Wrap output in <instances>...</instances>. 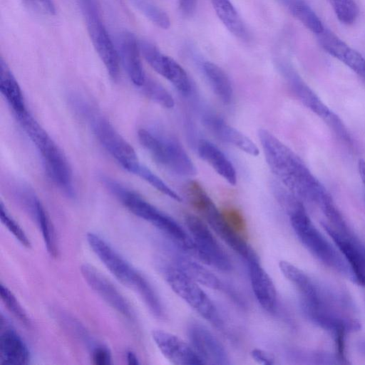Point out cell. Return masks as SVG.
Masks as SVG:
<instances>
[{
    "label": "cell",
    "instance_id": "obj_20",
    "mask_svg": "<svg viewBox=\"0 0 365 365\" xmlns=\"http://www.w3.org/2000/svg\"><path fill=\"white\" fill-rule=\"evenodd\" d=\"M206 125L220 139L253 156L259 154L257 145L245 135L227 124L221 118L209 115L204 119Z\"/></svg>",
    "mask_w": 365,
    "mask_h": 365
},
{
    "label": "cell",
    "instance_id": "obj_5",
    "mask_svg": "<svg viewBox=\"0 0 365 365\" xmlns=\"http://www.w3.org/2000/svg\"><path fill=\"white\" fill-rule=\"evenodd\" d=\"M100 179L106 188L133 215L154 225L178 247H185L190 244L191 237L172 217L113 179L105 175H102Z\"/></svg>",
    "mask_w": 365,
    "mask_h": 365
},
{
    "label": "cell",
    "instance_id": "obj_25",
    "mask_svg": "<svg viewBox=\"0 0 365 365\" xmlns=\"http://www.w3.org/2000/svg\"><path fill=\"white\" fill-rule=\"evenodd\" d=\"M218 18L235 36L244 41L250 38L244 21L230 0H210Z\"/></svg>",
    "mask_w": 365,
    "mask_h": 365
},
{
    "label": "cell",
    "instance_id": "obj_38",
    "mask_svg": "<svg viewBox=\"0 0 365 365\" xmlns=\"http://www.w3.org/2000/svg\"><path fill=\"white\" fill-rule=\"evenodd\" d=\"M196 0H180L181 10L185 14H191L195 7Z\"/></svg>",
    "mask_w": 365,
    "mask_h": 365
},
{
    "label": "cell",
    "instance_id": "obj_14",
    "mask_svg": "<svg viewBox=\"0 0 365 365\" xmlns=\"http://www.w3.org/2000/svg\"><path fill=\"white\" fill-rule=\"evenodd\" d=\"M187 335L190 344L205 364H230L224 346L205 326L191 322L187 326Z\"/></svg>",
    "mask_w": 365,
    "mask_h": 365
},
{
    "label": "cell",
    "instance_id": "obj_21",
    "mask_svg": "<svg viewBox=\"0 0 365 365\" xmlns=\"http://www.w3.org/2000/svg\"><path fill=\"white\" fill-rule=\"evenodd\" d=\"M37 224L48 255L56 258L58 256V245L53 225L43 205L34 195L24 206Z\"/></svg>",
    "mask_w": 365,
    "mask_h": 365
},
{
    "label": "cell",
    "instance_id": "obj_34",
    "mask_svg": "<svg viewBox=\"0 0 365 365\" xmlns=\"http://www.w3.org/2000/svg\"><path fill=\"white\" fill-rule=\"evenodd\" d=\"M0 217L1 222L7 227L19 242L24 247L30 248L31 244L29 238L18 222L10 215L2 202L0 205Z\"/></svg>",
    "mask_w": 365,
    "mask_h": 365
},
{
    "label": "cell",
    "instance_id": "obj_30",
    "mask_svg": "<svg viewBox=\"0 0 365 365\" xmlns=\"http://www.w3.org/2000/svg\"><path fill=\"white\" fill-rule=\"evenodd\" d=\"M133 5L158 27L168 29L170 26L168 15L149 0H131Z\"/></svg>",
    "mask_w": 365,
    "mask_h": 365
},
{
    "label": "cell",
    "instance_id": "obj_33",
    "mask_svg": "<svg viewBox=\"0 0 365 365\" xmlns=\"http://www.w3.org/2000/svg\"><path fill=\"white\" fill-rule=\"evenodd\" d=\"M339 21L346 25L354 24L359 15L354 0H329Z\"/></svg>",
    "mask_w": 365,
    "mask_h": 365
},
{
    "label": "cell",
    "instance_id": "obj_16",
    "mask_svg": "<svg viewBox=\"0 0 365 365\" xmlns=\"http://www.w3.org/2000/svg\"><path fill=\"white\" fill-rule=\"evenodd\" d=\"M29 349L21 337L1 315L0 334V364L24 365L29 363Z\"/></svg>",
    "mask_w": 365,
    "mask_h": 365
},
{
    "label": "cell",
    "instance_id": "obj_43",
    "mask_svg": "<svg viewBox=\"0 0 365 365\" xmlns=\"http://www.w3.org/2000/svg\"><path fill=\"white\" fill-rule=\"evenodd\" d=\"M26 1H34V0H26Z\"/></svg>",
    "mask_w": 365,
    "mask_h": 365
},
{
    "label": "cell",
    "instance_id": "obj_22",
    "mask_svg": "<svg viewBox=\"0 0 365 365\" xmlns=\"http://www.w3.org/2000/svg\"><path fill=\"white\" fill-rule=\"evenodd\" d=\"M200 158L230 185L237 182L235 169L227 156L212 143L200 140L197 145Z\"/></svg>",
    "mask_w": 365,
    "mask_h": 365
},
{
    "label": "cell",
    "instance_id": "obj_19",
    "mask_svg": "<svg viewBox=\"0 0 365 365\" xmlns=\"http://www.w3.org/2000/svg\"><path fill=\"white\" fill-rule=\"evenodd\" d=\"M253 293L260 306L269 313L274 312L277 292L269 275L263 269L259 259L247 262Z\"/></svg>",
    "mask_w": 365,
    "mask_h": 365
},
{
    "label": "cell",
    "instance_id": "obj_3",
    "mask_svg": "<svg viewBox=\"0 0 365 365\" xmlns=\"http://www.w3.org/2000/svg\"><path fill=\"white\" fill-rule=\"evenodd\" d=\"M14 116L39 153L53 182L66 195L73 197V173L64 153L28 110Z\"/></svg>",
    "mask_w": 365,
    "mask_h": 365
},
{
    "label": "cell",
    "instance_id": "obj_2",
    "mask_svg": "<svg viewBox=\"0 0 365 365\" xmlns=\"http://www.w3.org/2000/svg\"><path fill=\"white\" fill-rule=\"evenodd\" d=\"M86 239L93 252L109 272L138 293L153 316L163 318L164 309L160 299L146 278L98 235L88 232Z\"/></svg>",
    "mask_w": 365,
    "mask_h": 365
},
{
    "label": "cell",
    "instance_id": "obj_10",
    "mask_svg": "<svg viewBox=\"0 0 365 365\" xmlns=\"http://www.w3.org/2000/svg\"><path fill=\"white\" fill-rule=\"evenodd\" d=\"M185 221L198 250L200 260L222 271H230L231 261L207 225L193 215H187Z\"/></svg>",
    "mask_w": 365,
    "mask_h": 365
},
{
    "label": "cell",
    "instance_id": "obj_26",
    "mask_svg": "<svg viewBox=\"0 0 365 365\" xmlns=\"http://www.w3.org/2000/svg\"><path fill=\"white\" fill-rule=\"evenodd\" d=\"M175 266L196 282L215 290L223 289L220 279L200 264L185 257H178Z\"/></svg>",
    "mask_w": 365,
    "mask_h": 365
},
{
    "label": "cell",
    "instance_id": "obj_42",
    "mask_svg": "<svg viewBox=\"0 0 365 365\" xmlns=\"http://www.w3.org/2000/svg\"><path fill=\"white\" fill-rule=\"evenodd\" d=\"M357 348L361 354L365 355V339L359 341Z\"/></svg>",
    "mask_w": 365,
    "mask_h": 365
},
{
    "label": "cell",
    "instance_id": "obj_40",
    "mask_svg": "<svg viewBox=\"0 0 365 365\" xmlns=\"http://www.w3.org/2000/svg\"><path fill=\"white\" fill-rule=\"evenodd\" d=\"M358 170L361 181L365 187V160L360 159L358 162Z\"/></svg>",
    "mask_w": 365,
    "mask_h": 365
},
{
    "label": "cell",
    "instance_id": "obj_35",
    "mask_svg": "<svg viewBox=\"0 0 365 365\" xmlns=\"http://www.w3.org/2000/svg\"><path fill=\"white\" fill-rule=\"evenodd\" d=\"M225 219L229 224L238 232L240 233L245 228V220L242 215L235 208H226L222 212Z\"/></svg>",
    "mask_w": 365,
    "mask_h": 365
},
{
    "label": "cell",
    "instance_id": "obj_11",
    "mask_svg": "<svg viewBox=\"0 0 365 365\" xmlns=\"http://www.w3.org/2000/svg\"><path fill=\"white\" fill-rule=\"evenodd\" d=\"M350 267L356 283L365 286V245L353 233L346 223L339 228L322 224Z\"/></svg>",
    "mask_w": 365,
    "mask_h": 365
},
{
    "label": "cell",
    "instance_id": "obj_23",
    "mask_svg": "<svg viewBox=\"0 0 365 365\" xmlns=\"http://www.w3.org/2000/svg\"><path fill=\"white\" fill-rule=\"evenodd\" d=\"M165 142V168L180 175H192L196 168L180 142L173 137L163 136Z\"/></svg>",
    "mask_w": 365,
    "mask_h": 365
},
{
    "label": "cell",
    "instance_id": "obj_1",
    "mask_svg": "<svg viewBox=\"0 0 365 365\" xmlns=\"http://www.w3.org/2000/svg\"><path fill=\"white\" fill-rule=\"evenodd\" d=\"M258 136L271 171L294 195L322 205L330 199L302 160L266 129Z\"/></svg>",
    "mask_w": 365,
    "mask_h": 365
},
{
    "label": "cell",
    "instance_id": "obj_28",
    "mask_svg": "<svg viewBox=\"0 0 365 365\" xmlns=\"http://www.w3.org/2000/svg\"><path fill=\"white\" fill-rule=\"evenodd\" d=\"M289 78L292 89L299 101L319 116L328 120L332 113L314 91L295 74L289 73Z\"/></svg>",
    "mask_w": 365,
    "mask_h": 365
},
{
    "label": "cell",
    "instance_id": "obj_32",
    "mask_svg": "<svg viewBox=\"0 0 365 365\" xmlns=\"http://www.w3.org/2000/svg\"><path fill=\"white\" fill-rule=\"evenodd\" d=\"M1 299L8 310L25 327L31 326V319L12 292L4 284L0 286Z\"/></svg>",
    "mask_w": 365,
    "mask_h": 365
},
{
    "label": "cell",
    "instance_id": "obj_13",
    "mask_svg": "<svg viewBox=\"0 0 365 365\" xmlns=\"http://www.w3.org/2000/svg\"><path fill=\"white\" fill-rule=\"evenodd\" d=\"M81 272L88 285L111 308L120 314L133 321L132 307L118 289L96 267L89 264L81 266Z\"/></svg>",
    "mask_w": 365,
    "mask_h": 365
},
{
    "label": "cell",
    "instance_id": "obj_29",
    "mask_svg": "<svg viewBox=\"0 0 365 365\" xmlns=\"http://www.w3.org/2000/svg\"><path fill=\"white\" fill-rule=\"evenodd\" d=\"M290 13L307 29L319 35L325 29L314 10L304 0H282Z\"/></svg>",
    "mask_w": 365,
    "mask_h": 365
},
{
    "label": "cell",
    "instance_id": "obj_27",
    "mask_svg": "<svg viewBox=\"0 0 365 365\" xmlns=\"http://www.w3.org/2000/svg\"><path fill=\"white\" fill-rule=\"evenodd\" d=\"M204 73L215 95L225 104L232 99V87L226 73L217 65L210 61L202 63Z\"/></svg>",
    "mask_w": 365,
    "mask_h": 365
},
{
    "label": "cell",
    "instance_id": "obj_31",
    "mask_svg": "<svg viewBox=\"0 0 365 365\" xmlns=\"http://www.w3.org/2000/svg\"><path fill=\"white\" fill-rule=\"evenodd\" d=\"M144 93L152 101L160 106L171 108L175 105V101L170 93L159 83L152 80H146L142 86Z\"/></svg>",
    "mask_w": 365,
    "mask_h": 365
},
{
    "label": "cell",
    "instance_id": "obj_8",
    "mask_svg": "<svg viewBox=\"0 0 365 365\" xmlns=\"http://www.w3.org/2000/svg\"><path fill=\"white\" fill-rule=\"evenodd\" d=\"M93 45L110 78L117 81L120 73L118 51L102 22L95 0H78Z\"/></svg>",
    "mask_w": 365,
    "mask_h": 365
},
{
    "label": "cell",
    "instance_id": "obj_12",
    "mask_svg": "<svg viewBox=\"0 0 365 365\" xmlns=\"http://www.w3.org/2000/svg\"><path fill=\"white\" fill-rule=\"evenodd\" d=\"M139 43L140 53L155 71L169 81L179 92L183 94L190 93L191 83L189 76L177 61L162 53L148 41L143 40Z\"/></svg>",
    "mask_w": 365,
    "mask_h": 365
},
{
    "label": "cell",
    "instance_id": "obj_9",
    "mask_svg": "<svg viewBox=\"0 0 365 365\" xmlns=\"http://www.w3.org/2000/svg\"><path fill=\"white\" fill-rule=\"evenodd\" d=\"M89 123L98 141L127 171L136 174L142 163L133 148L103 116L89 114Z\"/></svg>",
    "mask_w": 365,
    "mask_h": 365
},
{
    "label": "cell",
    "instance_id": "obj_37",
    "mask_svg": "<svg viewBox=\"0 0 365 365\" xmlns=\"http://www.w3.org/2000/svg\"><path fill=\"white\" fill-rule=\"evenodd\" d=\"M250 355L253 360L262 365H272L275 363L274 357L270 353L259 349H254Z\"/></svg>",
    "mask_w": 365,
    "mask_h": 365
},
{
    "label": "cell",
    "instance_id": "obj_39",
    "mask_svg": "<svg viewBox=\"0 0 365 365\" xmlns=\"http://www.w3.org/2000/svg\"><path fill=\"white\" fill-rule=\"evenodd\" d=\"M38 1L41 6L46 10L48 13L53 14L55 13L56 9L54 6V4L52 0H34Z\"/></svg>",
    "mask_w": 365,
    "mask_h": 365
},
{
    "label": "cell",
    "instance_id": "obj_17",
    "mask_svg": "<svg viewBox=\"0 0 365 365\" xmlns=\"http://www.w3.org/2000/svg\"><path fill=\"white\" fill-rule=\"evenodd\" d=\"M321 46L365 80V58L329 30L319 34Z\"/></svg>",
    "mask_w": 365,
    "mask_h": 365
},
{
    "label": "cell",
    "instance_id": "obj_24",
    "mask_svg": "<svg viewBox=\"0 0 365 365\" xmlns=\"http://www.w3.org/2000/svg\"><path fill=\"white\" fill-rule=\"evenodd\" d=\"M0 91L14 115L28 110L21 89L3 59L0 62Z\"/></svg>",
    "mask_w": 365,
    "mask_h": 365
},
{
    "label": "cell",
    "instance_id": "obj_4",
    "mask_svg": "<svg viewBox=\"0 0 365 365\" xmlns=\"http://www.w3.org/2000/svg\"><path fill=\"white\" fill-rule=\"evenodd\" d=\"M292 227L304 247L328 267L356 283L355 277L339 249L314 226L298 202L289 211Z\"/></svg>",
    "mask_w": 365,
    "mask_h": 365
},
{
    "label": "cell",
    "instance_id": "obj_36",
    "mask_svg": "<svg viewBox=\"0 0 365 365\" xmlns=\"http://www.w3.org/2000/svg\"><path fill=\"white\" fill-rule=\"evenodd\" d=\"M92 361L96 365H108L111 364V354L109 349L103 345H96L92 349Z\"/></svg>",
    "mask_w": 365,
    "mask_h": 365
},
{
    "label": "cell",
    "instance_id": "obj_18",
    "mask_svg": "<svg viewBox=\"0 0 365 365\" xmlns=\"http://www.w3.org/2000/svg\"><path fill=\"white\" fill-rule=\"evenodd\" d=\"M118 56L134 85L142 87L146 80L140 58V44L130 32H123L118 38Z\"/></svg>",
    "mask_w": 365,
    "mask_h": 365
},
{
    "label": "cell",
    "instance_id": "obj_15",
    "mask_svg": "<svg viewBox=\"0 0 365 365\" xmlns=\"http://www.w3.org/2000/svg\"><path fill=\"white\" fill-rule=\"evenodd\" d=\"M152 338L161 354L177 365L205 364L191 344L170 332L155 329Z\"/></svg>",
    "mask_w": 365,
    "mask_h": 365
},
{
    "label": "cell",
    "instance_id": "obj_6",
    "mask_svg": "<svg viewBox=\"0 0 365 365\" xmlns=\"http://www.w3.org/2000/svg\"><path fill=\"white\" fill-rule=\"evenodd\" d=\"M185 192L192 205L230 248L243 257L247 262L259 259L252 248L241 234L229 224L222 212L218 210L198 182L190 181L185 186Z\"/></svg>",
    "mask_w": 365,
    "mask_h": 365
},
{
    "label": "cell",
    "instance_id": "obj_7",
    "mask_svg": "<svg viewBox=\"0 0 365 365\" xmlns=\"http://www.w3.org/2000/svg\"><path fill=\"white\" fill-rule=\"evenodd\" d=\"M163 277L173 291L202 317L215 327L222 325L217 307L198 285L176 266L163 265Z\"/></svg>",
    "mask_w": 365,
    "mask_h": 365
},
{
    "label": "cell",
    "instance_id": "obj_41",
    "mask_svg": "<svg viewBox=\"0 0 365 365\" xmlns=\"http://www.w3.org/2000/svg\"><path fill=\"white\" fill-rule=\"evenodd\" d=\"M126 358L128 364L137 365L139 364L138 359L136 354L132 351H128L126 354Z\"/></svg>",
    "mask_w": 365,
    "mask_h": 365
}]
</instances>
